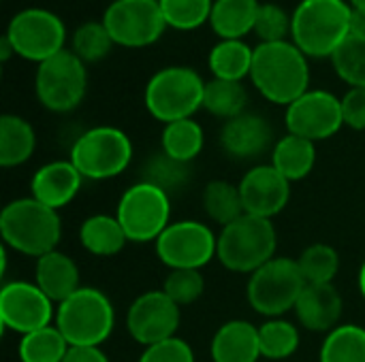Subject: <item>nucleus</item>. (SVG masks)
Masks as SVG:
<instances>
[{
	"mask_svg": "<svg viewBox=\"0 0 365 362\" xmlns=\"http://www.w3.org/2000/svg\"><path fill=\"white\" fill-rule=\"evenodd\" d=\"M278 233L272 220L244 213L218 235V262L242 275H252L257 269L276 258Z\"/></svg>",
	"mask_w": 365,
	"mask_h": 362,
	"instance_id": "20e7f679",
	"label": "nucleus"
},
{
	"mask_svg": "<svg viewBox=\"0 0 365 362\" xmlns=\"http://www.w3.org/2000/svg\"><path fill=\"white\" fill-rule=\"evenodd\" d=\"M297 265L308 284H334L340 271V254L327 243H312L299 254Z\"/></svg>",
	"mask_w": 365,
	"mask_h": 362,
	"instance_id": "e433bc0d",
	"label": "nucleus"
},
{
	"mask_svg": "<svg viewBox=\"0 0 365 362\" xmlns=\"http://www.w3.org/2000/svg\"><path fill=\"white\" fill-rule=\"evenodd\" d=\"M79 243L92 256L111 258L126 247L128 237H126V233H124V228L115 215L96 213V215H90L81 222Z\"/></svg>",
	"mask_w": 365,
	"mask_h": 362,
	"instance_id": "393cba45",
	"label": "nucleus"
},
{
	"mask_svg": "<svg viewBox=\"0 0 365 362\" xmlns=\"http://www.w3.org/2000/svg\"><path fill=\"white\" fill-rule=\"evenodd\" d=\"M306 286L297 260L276 256L248 277L246 299L259 316L282 318L295 309Z\"/></svg>",
	"mask_w": 365,
	"mask_h": 362,
	"instance_id": "6e6552de",
	"label": "nucleus"
},
{
	"mask_svg": "<svg viewBox=\"0 0 365 362\" xmlns=\"http://www.w3.org/2000/svg\"><path fill=\"white\" fill-rule=\"evenodd\" d=\"M331 66L349 87H365V36L351 34L331 55Z\"/></svg>",
	"mask_w": 365,
	"mask_h": 362,
	"instance_id": "4c0bfd02",
	"label": "nucleus"
},
{
	"mask_svg": "<svg viewBox=\"0 0 365 362\" xmlns=\"http://www.w3.org/2000/svg\"><path fill=\"white\" fill-rule=\"evenodd\" d=\"M86 92L88 68L71 49L36 64L34 94L43 109L51 113H71L83 102Z\"/></svg>",
	"mask_w": 365,
	"mask_h": 362,
	"instance_id": "1a4fd4ad",
	"label": "nucleus"
},
{
	"mask_svg": "<svg viewBox=\"0 0 365 362\" xmlns=\"http://www.w3.org/2000/svg\"><path fill=\"white\" fill-rule=\"evenodd\" d=\"M259 11V0H214L210 28L220 41H244L246 34L255 32Z\"/></svg>",
	"mask_w": 365,
	"mask_h": 362,
	"instance_id": "5701e85b",
	"label": "nucleus"
},
{
	"mask_svg": "<svg viewBox=\"0 0 365 362\" xmlns=\"http://www.w3.org/2000/svg\"><path fill=\"white\" fill-rule=\"evenodd\" d=\"M319 362H365V329L340 324L325 335Z\"/></svg>",
	"mask_w": 365,
	"mask_h": 362,
	"instance_id": "2f4dec72",
	"label": "nucleus"
},
{
	"mask_svg": "<svg viewBox=\"0 0 365 362\" xmlns=\"http://www.w3.org/2000/svg\"><path fill=\"white\" fill-rule=\"evenodd\" d=\"M0 237L6 250L41 258L58 250L62 239V220L56 209L32 196L15 198L0 211Z\"/></svg>",
	"mask_w": 365,
	"mask_h": 362,
	"instance_id": "f03ea898",
	"label": "nucleus"
},
{
	"mask_svg": "<svg viewBox=\"0 0 365 362\" xmlns=\"http://www.w3.org/2000/svg\"><path fill=\"white\" fill-rule=\"evenodd\" d=\"M293 312L306 331L327 335L342 322L344 299L334 284H308Z\"/></svg>",
	"mask_w": 365,
	"mask_h": 362,
	"instance_id": "6ab92c4d",
	"label": "nucleus"
},
{
	"mask_svg": "<svg viewBox=\"0 0 365 362\" xmlns=\"http://www.w3.org/2000/svg\"><path fill=\"white\" fill-rule=\"evenodd\" d=\"M113 43L124 49H143L160 41L167 30L158 0H113L101 19Z\"/></svg>",
	"mask_w": 365,
	"mask_h": 362,
	"instance_id": "ddd939ff",
	"label": "nucleus"
},
{
	"mask_svg": "<svg viewBox=\"0 0 365 362\" xmlns=\"http://www.w3.org/2000/svg\"><path fill=\"white\" fill-rule=\"evenodd\" d=\"M357 284H359V292H361V297H364V301H365V260L361 262V267H359Z\"/></svg>",
	"mask_w": 365,
	"mask_h": 362,
	"instance_id": "49530a36",
	"label": "nucleus"
},
{
	"mask_svg": "<svg viewBox=\"0 0 365 362\" xmlns=\"http://www.w3.org/2000/svg\"><path fill=\"white\" fill-rule=\"evenodd\" d=\"M250 81L265 100L289 107L310 90V62L293 41L259 43Z\"/></svg>",
	"mask_w": 365,
	"mask_h": 362,
	"instance_id": "f257e3e1",
	"label": "nucleus"
},
{
	"mask_svg": "<svg viewBox=\"0 0 365 362\" xmlns=\"http://www.w3.org/2000/svg\"><path fill=\"white\" fill-rule=\"evenodd\" d=\"M53 324L68 346L101 348L113 333L115 309L103 290L81 286L75 294L56 305Z\"/></svg>",
	"mask_w": 365,
	"mask_h": 362,
	"instance_id": "39448f33",
	"label": "nucleus"
},
{
	"mask_svg": "<svg viewBox=\"0 0 365 362\" xmlns=\"http://www.w3.org/2000/svg\"><path fill=\"white\" fill-rule=\"evenodd\" d=\"M205 145V132L203 126L195 119H178L171 124H165L160 134V151L171 156L173 160L192 164L197 156L203 151Z\"/></svg>",
	"mask_w": 365,
	"mask_h": 362,
	"instance_id": "cd10ccee",
	"label": "nucleus"
},
{
	"mask_svg": "<svg viewBox=\"0 0 365 362\" xmlns=\"http://www.w3.org/2000/svg\"><path fill=\"white\" fill-rule=\"evenodd\" d=\"M246 107H248V90L244 87V81H225L212 77L205 83L203 109L210 115L229 122L246 113Z\"/></svg>",
	"mask_w": 365,
	"mask_h": 362,
	"instance_id": "c85d7f7f",
	"label": "nucleus"
},
{
	"mask_svg": "<svg viewBox=\"0 0 365 362\" xmlns=\"http://www.w3.org/2000/svg\"><path fill=\"white\" fill-rule=\"evenodd\" d=\"M83 183L81 173L71 160H53L36 169L30 179V196L38 203L60 211L71 205Z\"/></svg>",
	"mask_w": 365,
	"mask_h": 362,
	"instance_id": "aec40b11",
	"label": "nucleus"
},
{
	"mask_svg": "<svg viewBox=\"0 0 365 362\" xmlns=\"http://www.w3.org/2000/svg\"><path fill=\"white\" fill-rule=\"evenodd\" d=\"M34 284L56 303L60 305L71 294H75L81 288V275L77 262L60 252L53 250L41 258H36L34 265Z\"/></svg>",
	"mask_w": 365,
	"mask_h": 362,
	"instance_id": "4be33fe9",
	"label": "nucleus"
},
{
	"mask_svg": "<svg viewBox=\"0 0 365 362\" xmlns=\"http://www.w3.org/2000/svg\"><path fill=\"white\" fill-rule=\"evenodd\" d=\"M210 354L214 362H257L261 358L259 326L248 320H229L212 337Z\"/></svg>",
	"mask_w": 365,
	"mask_h": 362,
	"instance_id": "412c9836",
	"label": "nucleus"
},
{
	"mask_svg": "<svg viewBox=\"0 0 365 362\" xmlns=\"http://www.w3.org/2000/svg\"><path fill=\"white\" fill-rule=\"evenodd\" d=\"M346 0H302L291 13V41L308 60H325L351 36Z\"/></svg>",
	"mask_w": 365,
	"mask_h": 362,
	"instance_id": "7ed1b4c3",
	"label": "nucleus"
},
{
	"mask_svg": "<svg viewBox=\"0 0 365 362\" xmlns=\"http://www.w3.org/2000/svg\"><path fill=\"white\" fill-rule=\"evenodd\" d=\"M192 177V164L173 160L165 151L152 154L143 166H141V181H148L160 190H165L169 196L178 190H182Z\"/></svg>",
	"mask_w": 365,
	"mask_h": 362,
	"instance_id": "473e14b6",
	"label": "nucleus"
},
{
	"mask_svg": "<svg viewBox=\"0 0 365 362\" xmlns=\"http://www.w3.org/2000/svg\"><path fill=\"white\" fill-rule=\"evenodd\" d=\"M240 194L248 215L274 220L291 201V181L284 179L272 164H257L240 179Z\"/></svg>",
	"mask_w": 365,
	"mask_h": 362,
	"instance_id": "f3484780",
	"label": "nucleus"
},
{
	"mask_svg": "<svg viewBox=\"0 0 365 362\" xmlns=\"http://www.w3.org/2000/svg\"><path fill=\"white\" fill-rule=\"evenodd\" d=\"M113 215L122 224L128 241L152 243L171 224V196L139 179L124 190Z\"/></svg>",
	"mask_w": 365,
	"mask_h": 362,
	"instance_id": "9b49d317",
	"label": "nucleus"
},
{
	"mask_svg": "<svg viewBox=\"0 0 365 362\" xmlns=\"http://www.w3.org/2000/svg\"><path fill=\"white\" fill-rule=\"evenodd\" d=\"M0 320L6 331L24 337L56 322V303L34 282H4L0 290Z\"/></svg>",
	"mask_w": 365,
	"mask_h": 362,
	"instance_id": "2eb2a0df",
	"label": "nucleus"
},
{
	"mask_svg": "<svg viewBox=\"0 0 365 362\" xmlns=\"http://www.w3.org/2000/svg\"><path fill=\"white\" fill-rule=\"evenodd\" d=\"M182 322V307L163 290H148L139 294L126 309V331L133 341L143 348L178 337Z\"/></svg>",
	"mask_w": 365,
	"mask_h": 362,
	"instance_id": "dca6fc26",
	"label": "nucleus"
},
{
	"mask_svg": "<svg viewBox=\"0 0 365 362\" xmlns=\"http://www.w3.org/2000/svg\"><path fill=\"white\" fill-rule=\"evenodd\" d=\"M154 250L169 271H201L216 258L218 235L199 220H180L165 228V233L154 241Z\"/></svg>",
	"mask_w": 365,
	"mask_h": 362,
	"instance_id": "f8f14e48",
	"label": "nucleus"
},
{
	"mask_svg": "<svg viewBox=\"0 0 365 362\" xmlns=\"http://www.w3.org/2000/svg\"><path fill=\"white\" fill-rule=\"evenodd\" d=\"M13 55H15V49H13L11 41L2 34V38H0V62H2V64H6Z\"/></svg>",
	"mask_w": 365,
	"mask_h": 362,
	"instance_id": "a18cd8bd",
	"label": "nucleus"
},
{
	"mask_svg": "<svg viewBox=\"0 0 365 362\" xmlns=\"http://www.w3.org/2000/svg\"><path fill=\"white\" fill-rule=\"evenodd\" d=\"M255 34L259 43H280V41H291V15L284 6L265 2L261 4L257 23H255Z\"/></svg>",
	"mask_w": 365,
	"mask_h": 362,
	"instance_id": "ea45409f",
	"label": "nucleus"
},
{
	"mask_svg": "<svg viewBox=\"0 0 365 362\" xmlns=\"http://www.w3.org/2000/svg\"><path fill=\"white\" fill-rule=\"evenodd\" d=\"M353 11H365V0H346Z\"/></svg>",
	"mask_w": 365,
	"mask_h": 362,
	"instance_id": "de8ad7c7",
	"label": "nucleus"
},
{
	"mask_svg": "<svg viewBox=\"0 0 365 362\" xmlns=\"http://www.w3.org/2000/svg\"><path fill=\"white\" fill-rule=\"evenodd\" d=\"M351 34L365 36V11H353L351 13Z\"/></svg>",
	"mask_w": 365,
	"mask_h": 362,
	"instance_id": "c03bdc74",
	"label": "nucleus"
},
{
	"mask_svg": "<svg viewBox=\"0 0 365 362\" xmlns=\"http://www.w3.org/2000/svg\"><path fill=\"white\" fill-rule=\"evenodd\" d=\"M62 362H111L103 348H83V346H71Z\"/></svg>",
	"mask_w": 365,
	"mask_h": 362,
	"instance_id": "37998d69",
	"label": "nucleus"
},
{
	"mask_svg": "<svg viewBox=\"0 0 365 362\" xmlns=\"http://www.w3.org/2000/svg\"><path fill=\"white\" fill-rule=\"evenodd\" d=\"M167 28L192 32L210 23L214 0H158Z\"/></svg>",
	"mask_w": 365,
	"mask_h": 362,
	"instance_id": "c9c22d12",
	"label": "nucleus"
},
{
	"mask_svg": "<svg viewBox=\"0 0 365 362\" xmlns=\"http://www.w3.org/2000/svg\"><path fill=\"white\" fill-rule=\"evenodd\" d=\"M201 203H203L205 215L212 222L220 224L222 228L246 213L242 194H240V186L225 181V179H212L203 190Z\"/></svg>",
	"mask_w": 365,
	"mask_h": 362,
	"instance_id": "c756f323",
	"label": "nucleus"
},
{
	"mask_svg": "<svg viewBox=\"0 0 365 362\" xmlns=\"http://www.w3.org/2000/svg\"><path fill=\"white\" fill-rule=\"evenodd\" d=\"M163 292L175 301L180 307L192 305L197 303L203 292H205V277L201 271L197 269H178V271H169V275L165 277L163 284Z\"/></svg>",
	"mask_w": 365,
	"mask_h": 362,
	"instance_id": "58836bf2",
	"label": "nucleus"
},
{
	"mask_svg": "<svg viewBox=\"0 0 365 362\" xmlns=\"http://www.w3.org/2000/svg\"><path fill=\"white\" fill-rule=\"evenodd\" d=\"M113 38L103 21H83L71 36V51L88 66L105 60L113 49Z\"/></svg>",
	"mask_w": 365,
	"mask_h": 362,
	"instance_id": "f704fd0d",
	"label": "nucleus"
},
{
	"mask_svg": "<svg viewBox=\"0 0 365 362\" xmlns=\"http://www.w3.org/2000/svg\"><path fill=\"white\" fill-rule=\"evenodd\" d=\"M284 126L289 134L308 139L312 143L327 141L344 126L342 98L329 90H308L287 107Z\"/></svg>",
	"mask_w": 365,
	"mask_h": 362,
	"instance_id": "4468645a",
	"label": "nucleus"
},
{
	"mask_svg": "<svg viewBox=\"0 0 365 362\" xmlns=\"http://www.w3.org/2000/svg\"><path fill=\"white\" fill-rule=\"evenodd\" d=\"M68 341L56 324L28 333L17 346L19 362H62L68 352Z\"/></svg>",
	"mask_w": 365,
	"mask_h": 362,
	"instance_id": "72a5a7b5",
	"label": "nucleus"
},
{
	"mask_svg": "<svg viewBox=\"0 0 365 362\" xmlns=\"http://www.w3.org/2000/svg\"><path fill=\"white\" fill-rule=\"evenodd\" d=\"M344 126L353 130H365V87H349L342 96Z\"/></svg>",
	"mask_w": 365,
	"mask_h": 362,
	"instance_id": "79ce46f5",
	"label": "nucleus"
},
{
	"mask_svg": "<svg viewBox=\"0 0 365 362\" xmlns=\"http://www.w3.org/2000/svg\"><path fill=\"white\" fill-rule=\"evenodd\" d=\"M137 362H197L195 361V352L192 348L180 339V337H171L167 341L154 344L150 348H143L141 356Z\"/></svg>",
	"mask_w": 365,
	"mask_h": 362,
	"instance_id": "a19ab883",
	"label": "nucleus"
},
{
	"mask_svg": "<svg viewBox=\"0 0 365 362\" xmlns=\"http://www.w3.org/2000/svg\"><path fill=\"white\" fill-rule=\"evenodd\" d=\"M36 149V132L32 124L15 113L0 117V166L15 169L26 164Z\"/></svg>",
	"mask_w": 365,
	"mask_h": 362,
	"instance_id": "a878e982",
	"label": "nucleus"
},
{
	"mask_svg": "<svg viewBox=\"0 0 365 362\" xmlns=\"http://www.w3.org/2000/svg\"><path fill=\"white\" fill-rule=\"evenodd\" d=\"M255 47L244 41H218L207 55V66L214 79L244 81L252 70Z\"/></svg>",
	"mask_w": 365,
	"mask_h": 362,
	"instance_id": "bb28decb",
	"label": "nucleus"
},
{
	"mask_svg": "<svg viewBox=\"0 0 365 362\" xmlns=\"http://www.w3.org/2000/svg\"><path fill=\"white\" fill-rule=\"evenodd\" d=\"M261 358L267 361H287L291 358L302 344L299 329L284 318H269L259 326Z\"/></svg>",
	"mask_w": 365,
	"mask_h": 362,
	"instance_id": "7c9ffc66",
	"label": "nucleus"
},
{
	"mask_svg": "<svg viewBox=\"0 0 365 362\" xmlns=\"http://www.w3.org/2000/svg\"><path fill=\"white\" fill-rule=\"evenodd\" d=\"M222 151L240 162L255 160L267 149H274V130L272 124L261 115L246 111L222 124L218 134Z\"/></svg>",
	"mask_w": 365,
	"mask_h": 362,
	"instance_id": "a211bd4d",
	"label": "nucleus"
},
{
	"mask_svg": "<svg viewBox=\"0 0 365 362\" xmlns=\"http://www.w3.org/2000/svg\"><path fill=\"white\" fill-rule=\"evenodd\" d=\"M269 164L291 183L302 181L317 164V143L287 132L276 141Z\"/></svg>",
	"mask_w": 365,
	"mask_h": 362,
	"instance_id": "b1692460",
	"label": "nucleus"
},
{
	"mask_svg": "<svg viewBox=\"0 0 365 362\" xmlns=\"http://www.w3.org/2000/svg\"><path fill=\"white\" fill-rule=\"evenodd\" d=\"M205 83L207 81L190 66H165L145 83L143 105L148 113L163 124L188 119L203 109Z\"/></svg>",
	"mask_w": 365,
	"mask_h": 362,
	"instance_id": "423d86ee",
	"label": "nucleus"
},
{
	"mask_svg": "<svg viewBox=\"0 0 365 362\" xmlns=\"http://www.w3.org/2000/svg\"><path fill=\"white\" fill-rule=\"evenodd\" d=\"M68 160L90 181L122 175L133 162V141L118 126H92L71 145Z\"/></svg>",
	"mask_w": 365,
	"mask_h": 362,
	"instance_id": "0eeeda50",
	"label": "nucleus"
},
{
	"mask_svg": "<svg viewBox=\"0 0 365 362\" xmlns=\"http://www.w3.org/2000/svg\"><path fill=\"white\" fill-rule=\"evenodd\" d=\"M15 55L28 62H45L66 49V26L49 9L28 6L17 11L4 30Z\"/></svg>",
	"mask_w": 365,
	"mask_h": 362,
	"instance_id": "9d476101",
	"label": "nucleus"
}]
</instances>
